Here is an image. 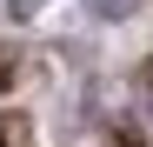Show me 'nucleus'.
<instances>
[{
	"label": "nucleus",
	"mask_w": 153,
	"mask_h": 147,
	"mask_svg": "<svg viewBox=\"0 0 153 147\" xmlns=\"http://www.w3.org/2000/svg\"><path fill=\"white\" fill-rule=\"evenodd\" d=\"M87 7H93L100 20H126V14H133V7H140V0H87Z\"/></svg>",
	"instance_id": "f257e3e1"
}]
</instances>
